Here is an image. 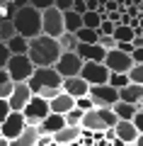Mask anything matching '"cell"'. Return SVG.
<instances>
[{
  "label": "cell",
  "instance_id": "cell-41",
  "mask_svg": "<svg viewBox=\"0 0 143 146\" xmlns=\"http://www.w3.org/2000/svg\"><path fill=\"white\" fill-rule=\"evenodd\" d=\"M114 49H119V51H124V54H131L133 51L131 42H117V44H114Z\"/></svg>",
  "mask_w": 143,
  "mask_h": 146
},
{
  "label": "cell",
  "instance_id": "cell-49",
  "mask_svg": "<svg viewBox=\"0 0 143 146\" xmlns=\"http://www.w3.org/2000/svg\"><path fill=\"white\" fill-rule=\"evenodd\" d=\"M7 3H10V0H0V10H3V7H5Z\"/></svg>",
  "mask_w": 143,
  "mask_h": 146
},
{
  "label": "cell",
  "instance_id": "cell-37",
  "mask_svg": "<svg viewBox=\"0 0 143 146\" xmlns=\"http://www.w3.org/2000/svg\"><path fill=\"white\" fill-rule=\"evenodd\" d=\"M131 124H133V127H136V129L143 134V110H141V112H136V115L131 117Z\"/></svg>",
  "mask_w": 143,
  "mask_h": 146
},
{
  "label": "cell",
  "instance_id": "cell-35",
  "mask_svg": "<svg viewBox=\"0 0 143 146\" xmlns=\"http://www.w3.org/2000/svg\"><path fill=\"white\" fill-rule=\"evenodd\" d=\"M97 44L104 49V51H109V49H114V44H117V42L112 39V34H107V36H97Z\"/></svg>",
  "mask_w": 143,
  "mask_h": 146
},
{
  "label": "cell",
  "instance_id": "cell-1",
  "mask_svg": "<svg viewBox=\"0 0 143 146\" xmlns=\"http://www.w3.org/2000/svg\"><path fill=\"white\" fill-rule=\"evenodd\" d=\"M58 56H61V46H58L56 39L46 34L27 39V58L32 61L34 68H51Z\"/></svg>",
  "mask_w": 143,
  "mask_h": 146
},
{
  "label": "cell",
  "instance_id": "cell-31",
  "mask_svg": "<svg viewBox=\"0 0 143 146\" xmlns=\"http://www.w3.org/2000/svg\"><path fill=\"white\" fill-rule=\"evenodd\" d=\"M80 119H82V110H78V107L68 110L66 115H63V122H66V127H80Z\"/></svg>",
  "mask_w": 143,
  "mask_h": 146
},
{
  "label": "cell",
  "instance_id": "cell-46",
  "mask_svg": "<svg viewBox=\"0 0 143 146\" xmlns=\"http://www.w3.org/2000/svg\"><path fill=\"white\" fill-rule=\"evenodd\" d=\"M5 83H10V76H7L5 68H0V85H5Z\"/></svg>",
  "mask_w": 143,
  "mask_h": 146
},
{
  "label": "cell",
  "instance_id": "cell-51",
  "mask_svg": "<svg viewBox=\"0 0 143 146\" xmlns=\"http://www.w3.org/2000/svg\"><path fill=\"white\" fill-rule=\"evenodd\" d=\"M49 146H58V144H53V141H51V144H49Z\"/></svg>",
  "mask_w": 143,
  "mask_h": 146
},
{
  "label": "cell",
  "instance_id": "cell-24",
  "mask_svg": "<svg viewBox=\"0 0 143 146\" xmlns=\"http://www.w3.org/2000/svg\"><path fill=\"white\" fill-rule=\"evenodd\" d=\"M61 15H63V32H73V34H75V32L82 27V20H80V15H78V12L63 10Z\"/></svg>",
  "mask_w": 143,
  "mask_h": 146
},
{
  "label": "cell",
  "instance_id": "cell-33",
  "mask_svg": "<svg viewBox=\"0 0 143 146\" xmlns=\"http://www.w3.org/2000/svg\"><path fill=\"white\" fill-rule=\"evenodd\" d=\"M114 32V25L107 20V17H102V22H100V27H97V34L100 36H107V34H112Z\"/></svg>",
  "mask_w": 143,
  "mask_h": 146
},
{
  "label": "cell",
  "instance_id": "cell-15",
  "mask_svg": "<svg viewBox=\"0 0 143 146\" xmlns=\"http://www.w3.org/2000/svg\"><path fill=\"white\" fill-rule=\"evenodd\" d=\"M75 54L82 58V61H95V63H102L104 61V49L100 46V44H80L78 42V46H75Z\"/></svg>",
  "mask_w": 143,
  "mask_h": 146
},
{
  "label": "cell",
  "instance_id": "cell-45",
  "mask_svg": "<svg viewBox=\"0 0 143 146\" xmlns=\"http://www.w3.org/2000/svg\"><path fill=\"white\" fill-rule=\"evenodd\" d=\"M131 46L133 49H143V36H133V39H131Z\"/></svg>",
  "mask_w": 143,
  "mask_h": 146
},
{
  "label": "cell",
  "instance_id": "cell-50",
  "mask_svg": "<svg viewBox=\"0 0 143 146\" xmlns=\"http://www.w3.org/2000/svg\"><path fill=\"white\" fill-rule=\"evenodd\" d=\"M0 146H7V139H3V136H0Z\"/></svg>",
  "mask_w": 143,
  "mask_h": 146
},
{
  "label": "cell",
  "instance_id": "cell-43",
  "mask_svg": "<svg viewBox=\"0 0 143 146\" xmlns=\"http://www.w3.org/2000/svg\"><path fill=\"white\" fill-rule=\"evenodd\" d=\"M7 115H10V107H7V100H0V122L5 119Z\"/></svg>",
  "mask_w": 143,
  "mask_h": 146
},
{
  "label": "cell",
  "instance_id": "cell-18",
  "mask_svg": "<svg viewBox=\"0 0 143 146\" xmlns=\"http://www.w3.org/2000/svg\"><path fill=\"white\" fill-rule=\"evenodd\" d=\"M119 100L121 102H129V105H141L143 102V85H136V83H129L124 88L117 90Z\"/></svg>",
  "mask_w": 143,
  "mask_h": 146
},
{
  "label": "cell",
  "instance_id": "cell-52",
  "mask_svg": "<svg viewBox=\"0 0 143 146\" xmlns=\"http://www.w3.org/2000/svg\"><path fill=\"white\" fill-rule=\"evenodd\" d=\"M124 146H136V144H124Z\"/></svg>",
  "mask_w": 143,
  "mask_h": 146
},
{
  "label": "cell",
  "instance_id": "cell-32",
  "mask_svg": "<svg viewBox=\"0 0 143 146\" xmlns=\"http://www.w3.org/2000/svg\"><path fill=\"white\" fill-rule=\"evenodd\" d=\"M15 36V27H12V20H5L3 17V22H0V42L5 44L7 39H12Z\"/></svg>",
  "mask_w": 143,
  "mask_h": 146
},
{
  "label": "cell",
  "instance_id": "cell-10",
  "mask_svg": "<svg viewBox=\"0 0 143 146\" xmlns=\"http://www.w3.org/2000/svg\"><path fill=\"white\" fill-rule=\"evenodd\" d=\"M87 98L92 100L95 107L112 110V105L119 100V95H117V90H114V88H109V85L104 83V85H90V88H87Z\"/></svg>",
  "mask_w": 143,
  "mask_h": 146
},
{
  "label": "cell",
  "instance_id": "cell-34",
  "mask_svg": "<svg viewBox=\"0 0 143 146\" xmlns=\"http://www.w3.org/2000/svg\"><path fill=\"white\" fill-rule=\"evenodd\" d=\"M75 107L82 110V112H87V110H92L95 105H92V100L87 98V95H82V98H75Z\"/></svg>",
  "mask_w": 143,
  "mask_h": 146
},
{
  "label": "cell",
  "instance_id": "cell-16",
  "mask_svg": "<svg viewBox=\"0 0 143 146\" xmlns=\"http://www.w3.org/2000/svg\"><path fill=\"white\" fill-rule=\"evenodd\" d=\"M61 127H66V122H63V115H56V112H49V115L44 117V119L36 124V134H53V131H58Z\"/></svg>",
  "mask_w": 143,
  "mask_h": 146
},
{
  "label": "cell",
  "instance_id": "cell-6",
  "mask_svg": "<svg viewBox=\"0 0 143 146\" xmlns=\"http://www.w3.org/2000/svg\"><path fill=\"white\" fill-rule=\"evenodd\" d=\"M5 71H7L12 83H27V78L32 76L34 66H32V61L27 56H10L5 63Z\"/></svg>",
  "mask_w": 143,
  "mask_h": 146
},
{
  "label": "cell",
  "instance_id": "cell-5",
  "mask_svg": "<svg viewBox=\"0 0 143 146\" xmlns=\"http://www.w3.org/2000/svg\"><path fill=\"white\" fill-rule=\"evenodd\" d=\"M46 115H49V102L44 98H39V95H32L27 100V105L22 107V117H24V122L29 127H36Z\"/></svg>",
  "mask_w": 143,
  "mask_h": 146
},
{
  "label": "cell",
  "instance_id": "cell-25",
  "mask_svg": "<svg viewBox=\"0 0 143 146\" xmlns=\"http://www.w3.org/2000/svg\"><path fill=\"white\" fill-rule=\"evenodd\" d=\"M56 42H58V46H61V51H75V46H78V39H75L73 32H63Z\"/></svg>",
  "mask_w": 143,
  "mask_h": 146
},
{
  "label": "cell",
  "instance_id": "cell-44",
  "mask_svg": "<svg viewBox=\"0 0 143 146\" xmlns=\"http://www.w3.org/2000/svg\"><path fill=\"white\" fill-rule=\"evenodd\" d=\"M131 61L133 63H141L143 61V51H141V49H133V51H131Z\"/></svg>",
  "mask_w": 143,
  "mask_h": 146
},
{
  "label": "cell",
  "instance_id": "cell-29",
  "mask_svg": "<svg viewBox=\"0 0 143 146\" xmlns=\"http://www.w3.org/2000/svg\"><path fill=\"white\" fill-rule=\"evenodd\" d=\"M107 85L114 88V90H119V88H124V85H129V76H126V73H109Z\"/></svg>",
  "mask_w": 143,
  "mask_h": 146
},
{
  "label": "cell",
  "instance_id": "cell-39",
  "mask_svg": "<svg viewBox=\"0 0 143 146\" xmlns=\"http://www.w3.org/2000/svg\"><path fill=\"white\" fill-rule=\"evenodd\" d=\"M7 58H10V51H7V46H5V44L0 42V68H5Z\"/></svg>",
  "mask_w": 143,
  "mask_h": 146
},
{
  "label": "cell",
  "instance_id": "cell-36",
  "mask_svg": "<svg viewBox=\"0 0 143 146\" xmlns=\"http://www.w3.org/2000/svg\"><path fill=\"white\" fill-rule=\"evenodd\" d=\"M29 5L41 12V10H46V7H53V0H29Z\"/></svg>",
  "mask_w": 143,
  "mask_h": 146
},
{
  "label": "cell",
  "instance_id": "cell-7",
  "mask_svg": "<svg viewBox=\"0 0 143 146\" xmlns=\"http://www.w3.org/2000/svg\"><path fill=\"white\" fill-rule=\"evenodd\" d=\"M53 71L61 76V78H71V76H78L82 68V58L78 56L75 51H61V56L56 58V63H53Z\"/></svg>",
  "mask_w": 143,
  "mask_h": 146
},
{
  "label": "cell",
  "instance_id": "cell-14",
  "mask_svg": "<svg viewBox=\"0 0 143 146\" xmlns=\"http://www.w3.org/2000/svg\"><path fill=\"white\" fill-rule=\"evenodd\" d=\"M87 88H90V85H87L80 76H71V78H63V80H61V90H63L66 95H71L73 100L87 95Z\"/></svg>",
  "mask_w": 143,
  "mask_h": 146
},
{
  "label": "cell",
  "instance_id": "cell-48",
  "mask_svg": "<svg viewBox=\"0 0 143 146\" xmlns=\"http://www.w3.org/2000/svg\"><path fill=\"white\" fill-rule=\"evenodd\" d=\"M109 146H124V141L121 139H112V141H109Z\"/></svg>",
  "mask_w": 143,
  "mask_h": 146
},
{
  "label": "cell",
  "instance_id": "cell-53",
  "mask_svg": "<svg viewBox=\"0 0 143 146\" xmlns=\"http://www.w3.org/2000/svg\"><path fill=\"white\" fill-rule=\"evenodd\" d=\"M0 22H3V12H0Z\"/></svg>",
  "mask_w": 143,
  "mask_h": 146
},
{
  "label": "cell",
  "instance_id": "cell-42",
  "mask_svg": "<svg viewBox=\"0 0 143 146\" xmlns=\"http://www.w3.org/2000/svg\"><path fill=\"white\" fill-rule=\"evenodd\" d=\"M73 12H78V15H82V12H87L85 10V0H73V7H71Z\"/></svg>",
  "mask_w": 143,
  "mask_h": 146
},
{
  "label": "cell",
  "instance_id": "cell-4",
  "mask_svg": "<svg viewBox=\"0 0 143 146\" xmlns=\"http://www.w3.org/2000/svg\"><path fill=\"white\" fill-rule=\"evenodd\" d=\"M114 124H117V117L107 107H92L87 112H82V119H80V127L87 131H104Z\"/></svg>",
  "mask_w": 143,
  "mask_h": 146
},
{
  "label": "cell",
  "instance_id": "cell-21",
  "mask_svg": "<svg viewBox=\"0 0 143 146\" xmlns=\"http://www.w3.org/2000/svg\"><path fill=\"white\" fill-rule=\"evenodd\" d=\"M141 110H143V102H141V105H129V102L117 100V102L112 105L114 117H117V119H126V122H131V117L136 115V112H141Z\"/></svg>",
  "mask_w": 143,
  "mask_h": 146
},
{
  "label": "cell",
  "instance_id": "cell-27",
  "mask_svg": "<svg viewBox=\"0 0 143 146\" xmlns=\"http://www.w3.org/2000/svg\"><path fill=\"white\" fill-rule=\"evenodd\" d=\"M112 39L114 42H131L133 39V29L129 25H117L114 32H112Z\"/></svg>",
  "mask_w": 143,
  "mask_h": 146
},
{
  "label": "cell",
  "instance_id": "cell-3",
  "mask_svg": "<svg viewBox=\"0 0 143 146\" xmlns=\"http://www.w3.org/2000/svg\"><path fill=\"white\" fill-rule=\"evenodd\" d=\"M12 27H15V34L24 36V39H34L41 34V12L34 10L32 5L17 7L15 17H12Z\"/></svg>",
  "mask_w": 143,
  "mask_h": 146
},
{
  "label": "cell",
  "instance_id": "cell-20",
  "mask_svg": "<svg viewBox=\"0 0 143 146\" xmlns=\"http://www.w3.org/2000/svg\"><path fill=\"white\" fill-rule=\"evenodd\" d=\"M80 131H82V127H61L58 131L51 134V141L53 144H75L80 139Z\"/></svg>",
  "mask_w": 143,
  "mask_h": 146
},
{
  "label": "cell",
  "instance_id": "cell-47",
  "mask_svg": "<svg viewBox=\"0 0 143 146\" xmlns=\"http://www.w3.org/2000/svg\"><path fill=\"white\" fill-rule=\"evenodd\" d=\"M12 5H17V7H24V5H29V0H10Z\"/></svg>",
  "mask_w": 143,
  "mask_h": 146
},
{
  "label": "cell",
  "instance_id": "cell-9",
  "mask_svg": "<svg viewBox=\"0 0 143 146\" xmlns=\"http://www.w3.org/2000/svg\"><path fill=\"white\" fill-rule=\"evenodd\" d=\"M87 85H104L109 78V71L104 68V63H95V61H82V68L78 73Z\"/></svg>",
  "mask_w": 143,
  "mask_h": 146
},
{
  "label": "cell",
  "instance_id": "cell-22",
  "mask_svg": "<svg viewBox=\"0 0 143 146\" xmlns=\"http://www.w3.org/2000/svg\"><path fill=\"white\" fill-rule=\"evenodd\" d=\"M36 127H29L27 124L24 129H22V134L20 136H15V139H10L7 141V146H34L36 144Z\"/></svg>",
  "mask_w": 143,
  "mask_h": 146
},
{
  "label": "cell",
  "instance_id": "cell-13",
  "mask_svg": "<svg viewBox=\"0 0 143 146\" xmlns=\"http://www.w3.org/2000/svg\"><path fill=\"white\" fill-rule=\"evenodd\" d=\"M29 98H32V93H29V88H27V83H15L10 98H7V107H10V112H22V107L27 105Z\"/></svg>",
  "mask_w": 143,
  "mask_h": 146
},
{
  "label": "cell",
  "instance_id": "cell-26",
  "mask_svg": "<svg viewBox=\"0 0 143 146\" xmlns=\"http://www.w3.org/2000/svg\"><path fill=\"white\" fill-rule=\"evenodd\" d=\"M80 20H82V27H85V29H95L97 32V27H100V22H102V15H100V12H82L80 15Z\"/></svg>",
  "mask_w": 143,
  "mask_h": 146
},
{
  "label": "cell",
  "instance_id": "cell-11",
  "mask_svg": "<svg viewBox=\"0 0 143 146\" xmlns=\"http://www.w3.org/2000/svg\"><path fill=\"white\" fill-rule=\"evenodd\" d=\"M104 68H107L109 73H126L129 68L133 66L131 61V54H124L119 51V49H109L107 54H104Z\"/></svg>",
  "mask_w": 143,
  "mask_h": 146
},
{
  "label": "cell",
  "instance_id": "cell-8",
  "mask_svg": "<svg viewBox=\"0 0 143 146\" xmlns=\"http://www.w3.org/2000/svg\"><path fill=\"white\" fill-rule=\"evenodd\" d=\"M41 34L51 36V39H58L63 34V15L56 7H46L41 10Z\"/></svg>",
  "mask_w": 143,
  "mask_h": 146
},
{
  "label": "cell",
  "instance_id": "cell-17",
  "mask_svg": "<svg viewBox=\"0 0 143 146\" xmlns=\"http://www.w3.org/2000/svg\"><path fill=\"white\" fill-rule=\"evenodd\" d=\"M114 134H117V139H121L124 144H133V141L141 136V131H138L136 127L131 124V122H126V119H117V124H114Z\"/></svg>",
  "mask_w": 143,
  "mask_h": 146
},
{
  "label": "cell",
  "instance_id": "cell-23",
  "mask_svg": "<svg viewBox=\"0 0 143 146\" xmlns=\"http://www.w3.org/2000/svg\"><path fill=\"white\" fill-rule=\"evenodd\" d=\"M7 51H10V56H27V39L20 34H15L12 39H7L5 42Z\"/></svg>",
  "mask_w": 143,
  "mask_h": 146
},
{
  "label": "cell",
  "instance_id": "cell-30",
  "mask_svg": "<svg viewBox=\"0 0 143 146\" xmlns=\"http://www.w3.org/2000/svg\"><path fill=\"white\" fill-rule=\"evenodd\" d=\"M126 76H129V83L143 85V63H133V66L126 71Z\"/></svg>",
  "mask_w": 143,
  "mask_h": 146
},
{
  "label": "cell",
  "instance_id": "cell-12",
  "mask_svg": "<svg viewBox=\"0 0 143 146\" xmlns=\"http://www.w3.org/2000/svg\"><path fill=\"white\" fill-rule=\"evenodd\" d=\"M24 127H27V122H24V117H22V112H10L5 119L0 122V136L10 141V139H15V136H20Z\"/></svg>",
  "mask_w": 143,
  "mask_h": 146
},
{
  "label": "cell",
  "instance_id": "cell-28",
  "mask_svg": "<svg viewBox=\"0 0 143 146\" xmlns=\"http://www.w3.org/2000/svg\"><path fill=\"white\" fill-rule=\"evenodd\" d=\"M97 32H95V29H85V27H80V29H78L75 32V39H78V42H80V44H97Z\"/></svg>",
  "mask_w": 143,
  "mask_h": 146
},
{
  "label": "cell",
  "instance_id": "cell-40",
  "mask_svg": "<svg viewBox=\"0 0 143 146\" xmlns=\"http://www.w3.org/2000/svg\"><path fill=\"white\" fill-rule=\"evenodd\" d=\"M53 7H56V10H71L73 7V0H53Z\"/></svg>",
  "mask_w": 143,
  "mask_h": 146
},
{
  "label": "cell",
  "instance_id": "cell-2",
  "mask_svg": "<svg viewBox=\"0 0 143 146\" xmlns=\"http://www.w3.org/2000/svg\"><path fill=\"white\" fill-rule=\"evenodd\" d=\"M61 76L53 68H34L32 76L27 78V88L32 95H39L44 100H51L53 95L61 93Z\"/></svg>",
  "mask_w": 143,
  "mask_h": 146
},
{
  "label": "cell",
  "instance_id": "cell-38",
  "mask_svg": "<svg viewBox=\"0 0 143 146\" xmlns=\"http://www.w3.org/2000/svg\"><path fill=\"white\" fill-rule=\"evenodd\" d=\"M12 88H15V83H5V85H0V100H7L10 98V93H12Z\"/></svg>",
  "mask_w": 143,
  "mask_h": 146
},
{
  "label": "cell",
  "instance_id": "cell-19",
  "mask_svg": "<svg viewBox=\"0 0 143 146\" xmlns=\"http://www.w3.org/2000/svg\"><path fill=\"white\" fill-rule=\"evenodd\" d=\"M46 102H49V112H56V115H66L68 110L75 107V100H73L71 95H66L63 90L58 95H53L51 100H46Z\"/></svg>",
  "mask_w": 143,
  "mask_h": 146
}]
</instances>
